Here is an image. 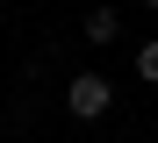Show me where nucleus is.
Returning a JSON list of instances; mask_svg holds the SVG:
<instances>
[{
	"instance_id": "nucleus-1",
	"label": "nucleus",
	"mask_w": 158,
	"mask_h": 143,
	"mask_svg": "<svg viewBox=\"0 0 158 143\" xmlns=\"http://www.w3.org/2000/svg\"><path fill=\"white\" fill-rule=\"evenodd\" d=\"M65 107L79 114V122H101V114H108V107H115V86H108V79H101V72H79V79L65 86Z\"/></svg>"
},
{
	"instance_id": "nucleus-2",
	"label": "nucleus",
	"mask_w": 158,
	"mask_h": 143,
	"mask_svg": "<svg viewBox=\"0 0 158 143\" xmlns=\"http://www.w3.org/2000/svg\"><path fill=\"white\" fill-rule=\"evenodd\" d=\"M86 36H94V43H115V36H122V14H115V7H94V14H86Z\"/></svg>"
},
{
	"instance_id": "nucleus-3",
	"label": "nucleus",
	"mask_w": 158,
	"mask_h": 143,
	"mask_svg": "<svg viewBox=\"0 0 158 143\" xmlns=\"http://www.w3.org/2000/svg\"><path fill=\"white\" fill-rule=\"evenodd\" d=\"M137 72H144V79H158V43H144V50H137Z\"/></svg>"
},
{
	"instance_id": "nucleus-4",
	"label": "nucleus",
	"mask_w": 158,
	"mask_h": 143,
	"mask_svg": "<svg viewBox=\"0 0 158 143\" xmlns=\"http://www.w3.org/2000/svg\"><path fill=\"white\" fill-rule=\"evenodd\" d=\"M144 7H158V0H144Z\"/></svg>"
}]
</instances>
